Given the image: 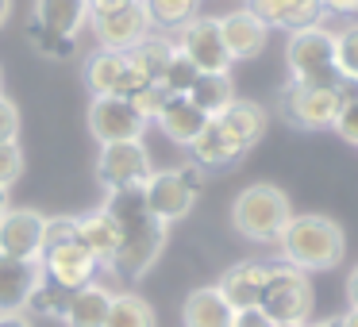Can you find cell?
Returning a JSON list of instances; mask_svg holds the SVG:
<instances>
[{"label":"cell","instance_id":"ba28073f","mask_svg":"<svg viewBox=\"0 0 358 327\" xmlns=\"http://www.w3.org/2000/svg\"><path fill=\"white\" fill-rule=\"evenodd\" d=\"M101 50H116V54H131L150 31H155V20L147 12V0H127L120 8L104 12V16L89 20Z\"/></svg>","mask_w":358,"mask_h":327},{"label":"cell","instance_id":"1f68e13d","mask_svg":"<svg viewBox=\"0 0 358 327\" xmlns=\"http://www.w3.org/2000/svg\"><path fill=\"white\" fill-rule=\"evenodd\" d=\"M27 43H31L43 58H70L73 50H78V39H66V35L47 31V27H39L35 20L27 24Z\"/></svg>","mask_w":358,"mask_h":327},{"label":"cell","instance_id":"d6986e66","mask_svg":"<svg viewBox=\"0 0 358 327\" xmlns=\"http://www.w3.org/2000/svg\"><path fill=\"white\" fill-rule=\"evenodd\" d=\"M208 119L212 116H204L189 96H170V101L162 104V112L155 116V124L162 127V135L170 143H178V147H193L196 135L208 127Z\"/></svg>","mask_w":358,"mask_h":327},{"label":"cell","instance_id":"44dd1931","mask_svg":"<svg viewBox=\"0 0 358 327\" xmlns=\"http://www.w3.org/2000/svg\"><path fill=\"white\" fill-rule=\"evenodd\" d=\"M112 296L116 293H112L108 285H101V281H93V285H85V289H73L66 308H62V324L66 327H104Z\"/></svg>","mask_w":358,"mask_h":327},{"label":"cell","instance_id":"52a82bcc","mask_svg":"<svg viewBox=\"0 0 358 327\" xmlns=\"http://www.w3.org/2000/svg\"><path fill=\"white\" fill-rule=\"evenodd\" d=\"M166 235H170V227L155 216L135 224V227H124V231H120V247H116V254H112L108 266L120 277H131V281L147 277V270L166 250Z\"/></svg>","mask_w":358,"mask_h":327},{"label":"cell","instance_id":"bcb514c9","mask_svg":"<svg viewBox=\"0 0 358 327\" xmlns=\"http://www.w3.org/2000/svg\"><path fill=\"white\" fill-rule=\"evenodd\" d=\"M8 16H12V0H0V27L8 24Z\"/></svg>","mask_w":358,"mask_h":327},{"label":"cell","instance_id":"c3c4849f","mask_svg":"<svg viewBox=\"0 0 358 327\" xmlns=\"http://www.w3.org/2000/svg\"><path fill=\"white\" fill-rule=\"evenodd\" d=\"M0 85H4V73H0Z\"/></svg>","mask_w":358,"mask_h":327},{"label":"cell","instance_id":"9c48e42d","mask_svg":"<svg viewBox=\"0 0 358 327\" xmlns=\"http://www.w3.org/2000/svg\"><path fill=\"white\" fill-rule=\"evenodd\" d=\"M150 173H155V166H150V154L147 147L139 143H108V147H101V154H96V177H101V185L108 189H139L150 181Z\"/></svg>","mask_w":358,"mask_h":327},{"label":"cell","instance_id":"4316f807","mask_svg":"<svg viewBox=\"0 0 358 327\" xmlns=\"http://www.w3.org/2000/svg\"><path fill=\"white\" fill-rule=\"evenodd\" d=\"M173 54H178V43L166 39V35H155V31H150L127 58H131V62L143 70V78L158 85V81H162V73H166V66L173 62Z\"/></svg>","mask_w":358,"mask_h":327},{"label":"cell","instance_id":"83f0119b","mask_svg":"<svg viewBox=\"0 0 358 327\" xmlns=\"http://www.w3.org/2000/svg\"><path fill=\"white\" fill-rule=\"evenodd\" d=\"M104 327H158V316L139 293H116Z\"/></svg>","mask_w":358,"mask_h":327},{"label":"cell","instance_id":"7dc6e473","mask_svg":"<svg viewBox=\"0 0 358 327\" xmlns=\"http://www.w3.org/2000/svg\"><path fill=\"white\" fill-rule=\"evenodd\" d=\"M12 204H8V189H0V219H4V212H8Z\"/></svg>","mask_w":358,"mask_h":327},{"label":"cell","instance_id":"e0dca14e","mask_svg":"<svg viewBox=\"0 0 358 327\" xmlns=\"http://www.w3.org/2000/svg\"><path fill=\"white\" fill-rule=\"evenodd\" d=\"M247 8L262 20L266 27H285L289 35L304 27H320L324 20V0H247Z\"/></svg>","mask_w":358,"mask_h":327},{"label":"cell","instance_id":"30bf717a","mask_svg":"<svg viewBox=\"0 0 358 327\" xmlns=\"http://www.w3.org/2000/svg\"><path fill=\"white\" fill-rule=\"evenodd\" d=\"M89 131L101 147H108V143H139L143 131H147V119L135 112V104L127 96H93Z\"/></svg>","mask_w":358,"mask_h":327},{"label":"cell","instance_id":"603a6c76","mask_svg":"<svg viewBox=\"0 0 358 327\" xmlns=\"http://www.w3.org/2000/svg\"><path fill=\"white\" fill-rule=\"evenodd\" d=\"M235 308L224 300L216 285H201L185 296V308H181V324L185 327H231Z\"/></svg>","mask_w":358,"mask_h":327},{"label":"cell","instance_id":"74e56055","mask_svg":"<svg viewBox=\"0 0 358 327\" xmlns=\"http://www.w3.org/2000/svg\"><path fill=\"white\" fill-rule=\"evenodd\" d=\"M331 131H339V139H343V143L358 147V96H355V101H343L339 119H335Z\"/></svg>","mask_w":358,"mask_h":327},{"label":"cell","instance_id":"9a60e30c","mask_svg":"<svg viewBox=\"0 0 358 327\" xmlns=\"http://www.w3.org/2000/svg\"><path fill=\"white\" fill-rule=\"evenodd\" d=\"M220 35H224V47L231 54V62H247L258 58L270 43V27L255 16L250 8H235L227 16H220Z\"/></svg>","mask_w":358,"mask_h":327},{"label":"cell","instance_id":"d6a6232c","mask_svg":"<svg viewBox=\"0 0 358 327\" xmlns=\"http://www.w3.org/2000/svg\"><path fill=\"white\" fill-rule=\"evenodd\" d=\"M196 78H201V70H196V66L178 50V54H173V62L166 66V73H162V81H158V85H162L170 96H185L189 89H193V81H196Z\"/></svg>","mask_w":358,"mask_h":327},{"label":"cell","instance_id":"6da1fadb","mask_svg":"<svg viewBox=\"0 0 358 327\" xmlns=\"http://www.w3.org/2000/svg\"><path fill=\"white\" fill-rule=\"evenodd\" d=\"M281 254V266H293L301 273H316V270H335L347 254V235L335 219L304 212L293 216L289 227L281 231V239L273 242Z\"/></svg>","mask_w":358,"mask_h":327},{"label":"cell","instance_id":"277c9868","mask_svg":"<svg viewBox=\"0 0 358 327\" xmlns=\"http://www.w3.org/2000/svg\"><path fill=\"white\" fill-rule=\"evenodd\" d=\"M143 193H147V212L170 227L193 212L196 196L204 193V170L196 162L173 166V170H155L150 181L143 185Z\"/></svg>","mask_w":358,"mask_h":327},{"label":"cell","instance_id":"f35d334b","mask_svg":"<svg viewBox=\"0 0 358 327\" xmlns=\"http://www.w3.org/2000/svg\"><path fill=\"white\" fill-rule=\"evenodd\" d=\"M20 139V108L0 93V143H16Z\"/></svg>","mask_w":358,"mask_h":327},{"label":"cell","instance_id":"ee69618b","mask_svg":"<svg viewBox=\"0 0 358 327\" xmlns=\"http://www.w3.org/2000/svg\"><path fill=\"white\" fill-rule=\"evenodd\" d=\"M339 327H358V308H347L339 316Z\"/></svg>","mask_w":358,"mask_h":327},{"label":"cell","instance_id":"2e32d148","mask_svg":"<svg viewBox=\"0 0 358 327\" xmlns=\"http://www.w3.org/2000/svg\"><path fill=\"white\" fill-rule=\"evenodd\" d=\"M43 281V266L27 262V258L0 254V316H16L27 312L35 285Z\"/></svg>","mask_w":358,"mask_h":327},{"label":"cell","instance_id":"3957f363","mask_svg":"<svg viewBox=\"0 0 358 327\" xmlns=\"http://www.w3.org/2000/svg\"><path fill=\"white\" fill-rule=\"evenodd\" d=\"M285 62H289V78L296 85H308V89H339L343 85V73L335 66V31H327L324 24L289 35Z\"/></svg>","mask_w":358,"mask_h":327},{"label":"cell","instance_id":"7bdbcfd3","mask_svg":"<svg viewBox=\"0 0 358 327\" xmlns=\"http://www.w3.org/2000/svg\"><path fill=\"white\" fill-rule=\"evenodd\" d=\"M0 327H31V319L24 312H16V316H0Z\"/></svg>","mask_w":358,"mask_h":327},{"label":"cell","instance_id":"7402d4cb","mask_svg":"<svg viewBox=\"0 0 358 327\" xmlns=\"http://www.w3.org/2000/svg\"><path fill=\"white\" fill-rule=\"evenodd\" d=\"M189 150H193V162L201 166V170H227V166H235L243 154H247V150L224 131L220 119H208V127L196 135V143Z\"/></svg>","mask_w":358,"mask_h":327},{"label":"cell","instance_id":"e575fe53","mask_svg":"<svg viewBox=\"0 0 358 327\" xmlns=\"http://www.w3.org/2000/svg\"><path fill=\"white\" fill-rule=\"evenodd\" d=\"M66 242H78V216H47V227H43V250L66 247Z\"/></svg>","mask_w":358,"mask_h":327},{"label":"cell","instance_id":"d4e9b609","mask_svg":"<svg viewBox=\"0 0 358 327\" xmlns=\"http://www.w3.org/2000/svg\"><path fill=\"white\" fill-rule=\"evenodd\" d=\"M78 242H81V247H85L101 266H108L112 254H116V247H120V227H116V219H112L104 208L89 212V216H78Z\"/></svg>","mask_w":358,"mask_h":327},{"label":"cell","instance_id":"5bb4252c","mask_svg":"<svg viewBox=\"0 0 358 327\" xmlns=\"http://www.w3.org/2000/svg\"><path fill=\"white\" fill-rule=\"evenodd\" d=\"M43 227H47V216H43V212L8 208L4 219H0V254L39 262L43 258Z\"/></svg>","mask_w":358,"mask_h":327},{"label":"cell","instance_id":"8992f818","mask_svg":"<svg viewBox=\"0 0 358 327\" xmlns=\"http://www.w3.org/2000/svg\"><path fill=\"white\" fill-rule=\"evenodd\" d=\"M281 119L301 131H324V127H335L339 119V108H343V93L339 89H308V85H296L289 81L281 89Z\"/></svg>","mask_w":358,"mask_h":327},{"label":"cell","instance_id":"d590c367","mask_svg":"<svg viewBox=\"0 0 358 327\" xmlns=\"http://www.w3.org/2000/svg\"><path fill=\"white\" fill-rule=\"evenodd\" d=\"M24 173V150L20 143H0V189H12Z\"/></svg>","mask_w":358,"mask_h":327},{"label":"cell","instance_id":"f1b7e54d","mask_svg":"<svg viewBox=\"0 0 358 327\" xmlns=\"http://www.w3.org/2000/svg\"><path fill=\"white\" fill-rule=\"evenodd\" d=\"M104 212L116 219L120 231H124V227L143 224V219H150V212H147V193H143V185H139V189H112L108 201H104Z\"/></svg>","mask_w":358,"mask_h":327},{"label":"cell","instance_id":"8d00e7d4","mask_svg":"<svg viewBox=\"0 0 358 327\" xmlns=\"http://www.w3.org/2000/svg\"><path fill=\"white\" fill-rule=\"evenodd\" d=\"M127 101H131V104H135V112H139V116L150 124V119H155L158 112H162V104L170 101V93H166L162 85H143L139 93H135V96H127Z\"/></svg>","mask_w":358,"mask_h":327},{"label":"cell","instance_id":"60d3db41","mask_svg":"<svg viewBox=\"0 0 358 327\" xmlns=\"http://www.w3.org/2000/svg\"><path fill=\"white\" fill-rule=\"evenodd\" d=\"M347 308H358V266L347 273Z\"/></svg>","mask_w":358,"mask_h":327},{"label":"cell","instance_id":"7c38bea8","mask_svg":"<svg viewBox=\"0 0 358 327\" xmlns=\"http://www.w3.org/2000/svg\"><path fill=\"white\" fill-rule=\"evenodd\" d=\"M178 50L201 73L231 70V54H227L224 35H220V20H212V16H193L185 27H178Z\"/></svg>","mask_w":358,"mask_h":327},{"label":"cell","instance_id":"8fae6325","mask_svg":"<svg viewBox=\"0 0 358 327\" xmlns=\"http://www.w3.org/2000/svg\"><path fill=\"white\" fill-rule=\"evenodd\" d=\"M85 85L93 96H135L143 85H155V81L143 78V70L127 54L96 50L85 62Z\"/></svg>","mask_w":358,"mask_h":327},{"label":"cell","instance_id":"836d02e7","mask_svg":"<svg viewBox=\"0 0 358 327\" xmlns=\"http://www.w3.org/2000/svg\"><path fill=\"white\" fill-rule=\"evenodd\" d=\"M335 66H339L343 81H358V24L335 35Z\"/></svg>","mask_w":358,"mask_h":327},{"label":"cell","instance_id":"7a4b0ae2","mask_svg":"<svg viewBox=\"0 0 358 327\" xmlns=\"http://www.w3.org/2000/svg\"><path fill=\"white\" fill-rule=\"evenodd\" d=\"M289 219H293V204H289L285 189L270 185V181L247 185L231 201V227L247 242H278Z\"/></svg>","mask_w":358,"mask_h":327},{"label":"cell","instance_id":"f546056e","mask_svg":"<svg viewBox=\"0 0 358 327\" xmlns=\"http://www.w3.org/2000/svg\"><path fill=\"white\" fill-rule=\"evenodd\" d=\"M196 4L201 0H147V12L158 27H173L178 31V27H185L196 16Z\"/></svg>","mask_w":358,"mask_h":327},{"label":"cell","instance_id":"484cf974","mask_svg":"<svg viewBox=\"0 0 358 327\" xmlns=\"http://www.w3.org/2000/svg\"><path fill=\"white\" fill-rule=\"evenodd\" d=\"M185 96L204 112V116L216 119L220 112H224L227 104L235 101V81H231V73H201V78L193 81V89H189Z\"/></svg>","mask_w":358,"mask_h":327},{"label":"cell","instance_id":"ffe728a7","mask_svg":"<svg viewBox=\"0 0 358 327\" xmlns=\"http://www.w3.org/2000/svg\"><path fill=\"white\" fill-rule=\"evenodd\" d=\"M216 119L224 124V131L231 135L243 150H250L255 143H262L266 127H270V112H266L258 101H243V96H235Z\"/></svg>","mask_w":358,"mask_h":327},{"label":"cell","instance_id":"f6af8a7d","mask_svg":"<svg viewBox=\"0 0 358 327\" xmlns=\"http://www.w3.org/2000/svg\"><path fill=\"white\" fill-rule=\"evenodd\" d=\"M304 327H339V316H331V319H308Z\"/></svg>","mask_w":358,"mask_h":327},{"label":"cell","instance_id":"5b68a950","mask_svg":"<svg viewBox=\"0 0 358 327\" xmlns=\"http://www.w3.org/2000/svg\"><path fill=\"white\" fill-rule=\"evenodd\" d=\"M312 304H316V293H312L308 273L293 270V266H270V281L262 289L258 308L273 324L278 327H304L312 319Z\"/></svg>","mask_w":358,"mask_h":327},{"label":"cell","instance_id":"b9f144b4","mask_svg":"<svg viewBox=\"0 0 358 327\" xmlns=\"http://www.w3.org/2000/svg\"><path fill=\"white\" fill-rule=\"evenodd\" d=\"M327 12H343V16H350V12H358V0H324Z\"/></svg>","mask_w":358,"mask_h":327},{"label":"cell","instance_id":"4dcf8cb0","mask_svg":"<svg viewBox=\"0 0 358 327\" xmlns=\"http://www.w3.org/2000/svg\"><path fill=\"white\" fill-rule=\"evenodd\" d=\"M66 300H70V293H66L62 285H55V281L43 277L39 285H35L31 300H27V308H31V316H50V319H62V308Z\"/></svg>","mask_w":358,"mask_h":327},{"label":"cell","instance_id":"4fadbf2b","mask_svg":"<svg viewBox=\"0 0 358 327\" xmlns=\"http://www.w3.org/2000/svg\"><path fill=\"white\" fill-rule=\"evenodd\" d=\"M39 266H43V277L55 281V285H62L66 293L93 285V281H96V270H101V262H96V258L89 254L81 242H66V247L43 250Z\"/></svg>","mask_w":358,"mask_h":327},{"label":"cell","instance_id":"cb8c5ba5","mask_svg":"<svg viewBox=\"0 0 358 327\" xmlns=\"http://www.w3.org/2000/svg\"><path fill=\"white\" fill-rule=\"evenodd\" d=\"M35 24L78 39V31L89 24V0H35Z\"/></svg>","mask_w":358,"mask_h":327},{"label":"cell","instance_id":"ac0fdd59","mask_svg":"<svg viewBox=\"0 0 358 327\" xmlns=\"http://www.w3.org/2000/svg\"><path fill=\"white\" fill-rule=\"evenodd\" d=\"M266 281H270V262L250 258V262H235L231 270L220 277L216 289L224 293V300L231 304V308H258Z\"/></svg>","mask_w":358,"mask_h":327},{"label":"cell","instance_id":"ab89813d","mask_svg":"<svg viewBox=\"0 0 358 327\" xmlns=\"http://www.w3.org/2000/svg\"><path fill=\"white\" fill-rule=\"evenodd\" d=\"M231 327H278V324H273L262 308H235Z\"/></svg>","mask_w":358,"mask_h":327}]
</instances>
